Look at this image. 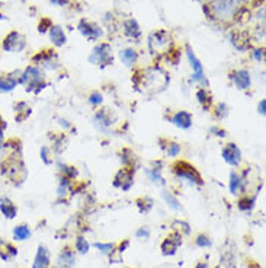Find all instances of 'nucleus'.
Returning a JSON list of instances; mask_svg holds the SVG:
<instances>
[{
    "label": "nucleus",
    "mask_w": 266,
    "mask_h": 268,
    "mask_svg": "<svg viewBox=\"0 0 266 268\" xmlns=\"http://www.w3.org/2000/svg\"><path fill=\"white\" fill-rule=\"evenodd\" d=\"M238 6L236 0H212L209 4L204 6V12L209 19L230 21L237 13Z\"/></svg>",
    "instance_id": "1"
},
{
    "label": "nucleus",
    "mask_w": 266,
    "mask_h": 268,
    "mask_svg": "<svg viewBox=\"0 0 266 268\" xmlns=\"http://www.w3.org/2000/svg\"><path fill=\"white\" fill-rule=\"evenodd\" d=\"M21 85H24L25 91L31 94H39L47 88L45 76L38 66H28L25 70H22Z\"/></svg>",
    "instance_id": "2"
},
{
    "label": "nucleus",
    "mask_w": 266,
    "mask_h": 268,
    "mask_svg": "<svg viewBox=\"0 0 266 268\" xmlns=\"http://www.w3.org/2000/svg\"><path fill=\"white\" fill-rule=\"evenodd\" d=\"M169 79L165 74L163 70L157 68V67H153V68H148L144 71V76L141 77V85L146 86L147 89H153L154 92L157 91V88L160 89H165V86L167 85Z\"/></svg>",
    "instance_id": "3"
},
{
    "label": "nucleus",
    "mask_w": 266,
    "mask_h": 268,
    "mask_svg": "<svg viewBox=\"0 0 266 268\" xmlns=\"http://www.w3.org/2000/svg\"><path fill=\"white\" fill-rule=\"evenodd\" d=\"M89 62H90L92 65H95V66L100 67L112 65L114 56H112V48H111V45L106 44V42H100L99 45H96V47L92 50V53H90V56H89Z\"/></svg>",
    "instance_id": "4"
},
{
    "label": "nucleus",
    "mask_w": 266,
    "mask_h": 268,
    "mask_svg": "<svg viewBox=\"0 0 266 268\" xmlns=\"http://www.w3.org/2000/svg\"><path fill=\"white\" fill-rule=\"evenodd\" d=\"M172 44V38L170 34L165 30H159L156 33H153L148 36V50L151 54H157V53H163Z\"/></svg>",
    "instance_id": "5"
},
{
    "label": "nucleus",
    "mask_w": 266,
    "mask_h": 268,
    "mask_svg": "<svg viewBox=\"0 0 266 268\" xmlns=\"http://www.w3.org/2000/svg\"><path fill=\"white\" fill-rule=\"evenodd\" d=\"M27 47V36L19 31H10L4 36L1 48L7 53H21Z\"/></svg>",
    "instance_id": "6"
},
{
    "label": "nucleus",
    "mask_w": 266,
    "mask_h": 268,
    "mask_svg": "<svg viewBox=\"0 0 266 268\" xmlns=\"http://www.w3.org/2000/svg\"><path fill=\"white\" fill-rule=\"evenodd\" d=\"M175 172H176V175H177L179 178L188 181V182L192 184V185H201V184H202L201 175L197 172V169L194 167H191V165L186 164V162H179V164H176Z\"/></svg>",
    "instance_id": "7"
},
{
    "label": "nucleus",
    "mask_w": 266,
    "mask_h": 268,
    "mask_svg": "<svg viewBox=\"0 0 266 268\" xmlns=\"http://www.w3.org/2000/svg\"><path fill=\"white\" fill-rule=\"evenodd\" d=\"M21 74L22 70H13L10 73L0 76V94H10L13 92L18 85H21Z\"/></svg>",
    "instance_id": "8"
},
{
    "label": "nucleus",
    "mask_w": 266,
    "mask_h": 268,
    "mask_svg": "<svg viewBox=\"0 0 266 268\" xmlns=\"http://www.w3.org/2000/svg\"><path fill=\"white\" fill-rule=\"evenodd\" d=\"M186 56H188V60L191 63V67L194 70V74H192V79L195 82H200L202 85H205V88L208 86V82H207V77L204 74V67L201 65V62L198 60V57L195 56L194 50L191 48L189 44H186Z\"/></svg>",
    "instance_id": "9"
},
{
    "label": "nucleus",
    "mask_w": 266,
    "mask_h": 268,
    "mask_svg": "<svg viewBox=\"0 0 266 268\" xmlns=\"http://www.w3.org/2000/svg\"><path fill=\"white\" fill-rule=\"evenodd\" d=\"M77 30L80 31V34L88 38L89 41H96L99 39L100 36L103 35V31L98 24L95 22H90V21H86V19H82L77 25Z\"/></svg>",
    "instance_id": "10"
},
{
    "label": "nucleus",
    "mask_w": 266,
    "mask_h": 268,
    "mask_svg": "<svg viewBox=\"0 0 266 268\" xmlns=\"http://www.w3.org/2000/svg\"><path fill=\"white\" fill-rule=\"evenodd\" d=\"M32 62L45 68H50V70H56L59 67L57 56L53 51H39L36 56H33Z\"/></svg>",
    "instance_id": "11"
},
{
    "label": "nucleus",
    "mask_w": 266,
    "mask_h": 268,
    "mask_svg": "<svg viewBox=\"0 0 266 268\" xmlns=\"http://www.w3.org/2000/svg\"><path fill=\"white\" fill-rule=\"evenodd\" d=\"M223 158L229 165L237 167L240 164V161H241V152L234 143H229L223 149Z\"/></svg>",
    "instance_id": "12"
},
{
    "label": "nucleus",
    "mask_w": 266,
    "mask_h": 268,
    "mask_svg": "<svg viewBox=\"0 0 266 268\" xmlns=\"http://www.w3.org/2000/svg\"><path fill=\"white\" fill-rule=\"evenodd\" d=\"M133 182V172L130 169H121L115 175V179H114V185L124 190V191H128L131 188Z\"/></svg>",
    "instance_id": "13"
},
{
    "label": "nucleus",
    "mask_w": 266,
    "mask_h": 268,
    "mask_svg": "<svg viewBox=\"0 0 266 268\" xmlns=\"http://www.w3.org/2000/svg\"><path fill=\"white\" fill-rule=\"evenodd\" d=\"M232 80L236 85L237 89L240 91H246L250 88V83H252V77H250V73L247 70H237L232 74Z\"/></svg>",
    "instance_id": "14"
},
{
    "label": "nucleus",
    "mask_w": 266,
    "mask_h": 268,
    "mask_svg": "<svg viewBox=\"0 0 266 268\" xmlns=\"http://www.w3.org/2000/svg\"><path fill=\"white\" fill-rule=\"evenodd\" d=\"M182 243V236L179 234H173L170 236H167L166 239L162 243V251L165 255H175L179 245Z\"/></svg>",
    "instance_id": "15"
},
{
    "label": "nucleus",
    "mask_w": 266,
    "mask_h": 268,
    "mask_svg": "<svg viewBox=\"0 0 266 268\" xmlns=\"http://www.w3.org/2000/svg\"><path fill=\"white\" fill-rule=\"evenodd\" d=\"M0 213L7 220H13L18 214V207L9 197H0Z\"/></svg>",
    "instance_id": "16"
},
{
    "label": "nucleus",
    "mask_w": 266,
    "mask_h": 268,
    "mask_svg": "<svg viewBox=\"0 0 266 268\" xmlns=\"http://www.w3.org/2000/svg\"><path fill=\"white\" fill-rule=\"evenodd\" d=\"M50 263H51V260H50L48 249L44 245H39L36 254H35V258H33L32 268H50Z\"/></svg>",
    "instance_id": "17"
},
{
    "label": "nucleus",
    "mask_w": 266,
    "mask_h": 268,
    "mask_svg": "<svg viewBox=\"0 0 266 268\" xmlns=\"http://www.w3.org/2000/svg\"><path fill=\"white\" fill-rule=\"evenodd\" d=\"M170 121H172L176 127L183 129V130H186V129H189V127L192 126V117H191V114L186 112V111H179V112H176V114L170 118Z\"/></svg>",
    "instance_id": "18"
},
{
    "label": "nucleus",
    "mask_w": 266,
    "mask_h": 268,
    "mask_svg": "<svg viewBox=\"0 0 266 268\" xmlns=\"http://www.w3.org/2000/svg\"><path fill=\"white\" fill-rule=\"evenodd\" d=\"M13 111H15V120H16L18 123H24V121L31 115V112H32L31 106H30L27 102H24V100L16 102V103L13 105Z\"/></svg>",
    "instance_id": "19"
},
{
    "label": "nucleus",
    "mask_w": 266,
    "mask_h": 268,
    "mask_svg": "<svg viewBox=\"0 0 266 268\" xmlns=\"http://www.w3.org/2000/svg\"><path fill=\"white\" fill-rule=\"evenodd\" d=\"M50 39H51V42H53L56 47H63V45L66 44L67 36L61 27L53 25V27L50 28Z\"/></svg>",
    "instance_id": "20"
},
{
    "label": "nucleus",
    "mask_w": 266,
    "mask_h": 268,
    "mask_svg": "<svg viewBox=\"0 0 266 268\" xmlns=\"http://www.w3.org/2000/svg\"><path fill=\"white\" fill-rule=\"evenodd\" d=\"M124 34L125 36L128 38H133V39H138L141 36V30H140V25L135 19H127L124 21Z\"/></svg>",
    "instance_id": "21"
},
{
    "label": "nucleus",
    "mask_w": 266,
    "mask_h": 268,
    "mask_svg": "<svg viewBox=\"0 0 266 268\" xmlns=\"http://www.w3.org/2000/svg\"><path fill=\"white\" fill-rule=\"evenodd\" d=\"M16 255H18V249L12 243H7L0 239V258L3 261H9L10 258H15Z\"/></svg>",
    "instance_id": "22"
},
{
    "label": "nucleus",
    "mask_w": 266,
    "mask_h": 268,
    "mask_svg": "<svg viewBox=\"0 0 266 268\" xmlns=\"http://www.w3.org/2000/svg\"><path fill=\"white\" fill-rule=\"evenodd\" d=\"M13 239L15 240H18V242H24V240H28L30 237H31V229H30V226H27V225H18V226H15L13 228Z\"/></svg>",
    "instance_id": "23"
},
{
    "label": "nucleus",
    "mask_w": 266,
    "mask_h": 268,
    "mask_svg": "<svg viewBox=\"0 0 266 268\" xmlns=\"http://www.w3.org/2000/svg\"><path fill=\"white\" fill-rule=\"evenodd\" d=\"M74 263H76V258H74L73 251L63 249L61 254H60V257H59V264L57 266L61 268H70L74 266Z\"/></svg>",
    "instance_id": "24"
},
{
    "label": "nucleus",
    "mask_w": 266,
    "mask_h": 268,
    "mask_svg": "<svg viewBox=\"0 0 266 268\" xmlns=\"http://www.w3.org/2000/svg\"><path fill=\"white\" fill-rule=\"evenodd\" d=\"M119 57H121V60H122V63H124L125 66L131 67L135 65L138 56H137V51L133 50V48H125V50H121Z\"/></svg>",
    "instance_id": "25"
},
{
    "label": "nucleus",
    "mask_w": 266,
    "mask_h": 268,
    "mask_svg": "<svg viewBox=\"0 0 266 268\" xmlns=\"http://www.w3.org/2000/svg\"><path fill=\"white\" fill-rule=\"evenodd\" d=\"M95 123L98 124V127H99L100 130H106V129L111 126V118H109L106 109L99 111V112L95 115Z\"/></svg>",
    "instance_id": "26"
},
{
    "label": "nucleus",
    "mask_w": 266,
    "mask_h": 268,
    "mask_svg": "<svg viewBox=\"0 0 266 268\" xmlns=\"http://www.w3.org/2000/svg\"><path fill=\"white\" fill-rule=\"evenodd\" d=\"M241 184H243L241 176L238 173H236V172H232L230 173V182H229L232 194L236 196V194H238V191H241Z\"/></svg>",
    "instance_id": "27"
},
{
    "label": "nucleus",
    "mask_w": 266,
    "mask_h": 268,
    "mask_svg": "<svg viewBox=\"0 0 266 268\" xmlns=\"http://www.w3.org/2000/svg\"><path fill=\"white\" fill-rule=\"evenodd\" d=\"M197 98H198V102H200L205 109H208V108L212 105V98H211V95H209V94L207 92V89H204V88L197 92Z\"/></svg>",
    "instance_id": "28"
},
{
    "label": "nucleus",
    "mask_w": 266,
    "mask_h": 268,
    "mask_svg": "<svg viewBox=\"0 0 266 268\" xmlns=\"http://www.w3.org/2000/svg\"><path fill=\"white\" fill-rule=\"evenodd\" d=\"M89 248H90V245H89V242L83 236H79L76 239V249H77L79 254H88Z\"/></svg>",
    "instance_id": "29"
},
{
    "label": "nucleus",
    "mask_w": 266,
    "mask_h": 268,
    "mask_svg": "<svg viewBox=\"0 0 266 268\" xmlns=\"http://www.w3.org/2000/svg\"><path fill=\"white\" fill-rule=\"evenodd\" d=\"M163 199L166 200V202L173 208V210H180L182 207H180V204H179V201L172 194V193H169V191H163Z\"/></svg>",
    "instance_id": "30"
},
{
    "label": "nucleus",
    "mask_w": 266,
    "mask_h": 268,
    "mask_svg": "<svg viewBox=\"0 0 266 268\" xmlns=\"http://www.w3.org/2000/svg\"><path fill=\"white\" fill-rule=\"evenodd\" d=\"M146 173L148 175V178L154 182V184H159V185H165V179L160 176V172L159 169H154V170H150V169H146Z\"/></svg>",
    "instance_id": "31"
},
{
    "label": "nucleus",
    "mask_w": 266,
    "mask_h": 268,
    "mask_svg": "<svg viewBox=\"0 0 266 268\" xmlns=\"http://www.w3.org/2000/svg\"><path fill=\"white\" fill-rule=\"evenodd\" d=\"M39 156H41V159H42V162H44L45 165H51V164H53V159L50 158V149H48L47 146H42V147H41Z\"/></svg>",
    "instance_id": "32"
},
{
    "label": "nucleus",
    "mask_w": 266,
    "mask_h": 268,
    "mask_svg": "<svg viewBox=\"0 0 266 268\" xmlns=\"http://www.w3.org/2000/svg\"><path fill=\"white\" fill-rule=\"evenodd\" d=\"M68 190H70V181H68L67 178H63V179H61V182H60V185H59V190H57L59 197L66 196L67 193H68Z\"/></svg>",
    "instance_id": "33"
},
{
    "label": "nucleus",
    "mask_w": 266,
    "mask_h": 268,
    "mask_svg": "<svg viewBox=\"0 0 266 268\" xmlns=\"http://www.w3.org/2000/svg\"><path fill=\"white\" fill-rule=\"evenodd\" d=\"M215 114L218 118H226L229 115V106L226 103H218L215 108Z\"/></svg>",
    "instance_id": "34"
},
{
    "label": "nucleus",
    "mask_w": 266,
    "mask_h": 268,
    "mask_svg": "<svg viewBox=\"0 0 266 268\" xmlns=\"http://www.w3.org/2000/svg\"><path fill=\"white\" fill-rule=\"evenodd\" d=\"M180 153V146L177 143H170L167 147V156L169 158H176Z\"/></svg>",
    "instance_id": "35"
},
{
    "label": "nucleus",
    "mask_w": 266,
    "mask_h": 268,
    "mask_svg": "<svg viewBox=\"0 0 266 268\" xmlns=\"http://www.w3.org/2000/svg\"><path fill=\"white\" fill-rule=\"evenodd\" d=\"M253 202H255V199H243L238 202V208L243 211H249L253 208Z\"/></svg>",
    "instance_id": "36"
},
{
    "label": "nucleus",
    "mask_w": 266,
    "mask_h": 268,
    "mask_svg": "<svg viewBox=\"0 0 266 268\" xmlns=\"http://www.w3.org/2000/svg\"><path fill=\"white\" fill-rule=\"evenodd\" d=\"M95 248H98L102 254H112V249H114V245L112 243H95Z\"/></svg>",
    "instance_id": "37"
},
{
    "label": "nucleus",
    "mask_w": 266,
    "mask_h": 268,
    "mask_svg": "<svg viewBox=\"0 0 266 268\" xmlns=\"http://www.w3.org/2000/svg\"><path fill=\"white\" fill-rule=\"evenodd\" d=\"M53 27V24H51V21L48 19V18H44V19H41V22H39V25H38V31L39 33H45V31H50V28Z\"/></svg>",
    "instance_id": "38"
},
{
    "label": "nucleus",
    "mask_w": 266,
    "mask_h": 268,
    "mask_svg": "<svg viewBox=\"0 0 266 268\" xmlns=\"http://www.w3.org/2000/svg\"><path fill=\"white\" fill-rule=\"evenodd\" d=\"M197 245L201 246V248H209V246H211V240L208 239V236L200 234V236L197 237Z\"/></svg>",
    "instance_id": "39"
},
{
    "label": "nucleus",
    "mask_w": 266,
    "mask_h": 268,
    "mask_svg": "<svg viewBox=\"0 0 266 268\" xmlns=\"http://www.w3.org/2000/svg\"><path fill=\"white\" fill-rule=\"evenodd\" d=\"M102 100H103V97L100 95L99 92H93V94H90V97H89V102L92 103V105H100L102 103Z\"/></svg>",
    "instance_id": "40"
},
{
    "label": "nucleus",
    "mask_w": 266,
    "mask_h": 268,
    "mask_svg": "<svg viewBox=\"0 0 266 268\" xmlns=\"http://www.w3.org/2000/svg\"><path fill=\"white\" fill-rule=\"evenodd\" d=\"M7 129V123L6 121H3L1 124H0V153H1V150H3V147H4V130Z\"/></svg>",
    "instance_id": "41"
},
{
    "label": "nucleus",
    "mask_w": 266,
    "mask_h": 268,
    "mask_svg": "<svg viewBox=\"0 0 266 268\" xmlns=\"http://www.w3.org/2000/svg\"><path fill=\"white\" fill-rule=\"evenodd\" d=\"M61 172L64 173V175H67L66 178L68 179V178H73V176H76L77 175V170L74 169V168H70V167H63L61 168Z\"/></svg>",
    "instance_id": "42"
},
{
    "label": "nucleus",
    "mask_w": 266,
    "mask_h": 268,
    "mask_svg": "<svg viewBox=\"0 0 266 268\" xmlns=\"http://www.w3.org/2000/svg\"><path fill=\"white\" fill-rule=\"evenodd\" d=\"M135 236H137L138 239H148V237H150V231L146 229V228H141V229H138V231L135 232Z\"/></svg>",
    "instance_id": "43"
},
{
    "label": "nucleus",
    "mask_w": 266,
    "mask_h": 268,
    "mask_svg": "<svg viewBox=\"0 0 266 268\" xmlns=\"http://www.w3.org/2000/svg\"><path fill=\"white\" fill-rule=\"evenodd\" d=\"M253 56H255V59H256V60H259V62H261V60H264V59H265V50H264V48H261V50L255 51V53H253Z\"/></svg>",
    "instance_id": "44"
},
{
    "label": "nucleus",
    "mask_w": 266,
    "mask_h": 268,
    "mask_svg": "<svg viewBox=\"0 0 266 268\" xmlns=\"http://www.w3.org/2000/svg\"><path fill=\"white\" fill-rule=\"evenodd\" d=\"M259 114L261 115H265L266 114V100H262L259 102Z\"/></svg>",
    "instance_id": "45"
},
{
    "label": "nucleus",
    "mask_w": 266,
    "mask_h": 268,
    "mask_svg": "<svg viewBox=\"0 0 266 268\" xmlns=\"http://www.w3.org/2000/svg\"><path fill=\"white\" fill-rule=\"evenodd\" d=\"M48 1L54 6H66L68 3V0H48Z\"/></svg>",
    "instance_id": "46"
},
{
    "label": "nucleus",
    "mask_w": 266,
    "mask_h": 268,
    "mask_svg": "<svg viewBox=\"0 0 266 268\" xmlns=\"http://www.w3.org/2000/svg\"><path fill=\"white\" fill-rule=\"evenodd\" d=\"M211 132H212V133H218L217 135H220V137H224V135H226V132H224V130H220V129H217V127H215V129L212 127Z\"/></svg>",
    "instance_id": "47"
},
{
    "label": "nucleus",
    "mask_w": 266,
    "mask_h": 268,
    "mask_svg": "<svg viewBox=\"0 0 266 268\" xmlns=\"http://www.w3.org/2000/svg\"><path fill=\"white\" fill-rule=\"evenodd\" d=\"M195 268H208V264L207 263H200V264H197Z\"/></svg>",
    "instance_id": "48"
},
{
    "label": "nucleus",
    "mask_w": 266,
    "mask_h": 268,
    "mask_svg": "<svg viewBox=\"0 0 266 268\" xmlns=\"http://www.w3.org/2000/svg\"><path fill=\"white\" fill-rule=\"evenodd\" d=\"M3 123V118H1V114H0V124Z\"/></svg>",
    "instance_id": "49"
},
{
    "label": "nucleus",
    "mask_w": 266,
    "mask_h": 268,
    "mask_svg": "<svg viewBox=\"0 0 266 268\" xmlns=\"http://www.w3.org/2000/svg\"><path fill=\"white\" fill-rule=\"evenodd\" d=\"M0 19H4V16H3L1 13H0Z\"/></svg>",
    "instance_id": "50"
},
{
    "label": "nucleus",
    "mask_w": 266,
    "mask_h": 268,
    "mask_svg": "<svg viewBox=\"0 0 266 268\" xmlns=\"http://www.w3.org/2000/svg\"><path fill=\"white\" fill-rule=\"evenodd\" d=\"M54 268H61V267H59V266H57V267H54Z\"/></svg>",
    "instance_id": "51"
}]
</instances>
